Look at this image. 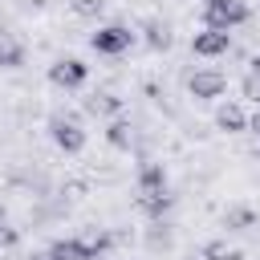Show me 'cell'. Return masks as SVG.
<instances>
[{
  "label": "cell",
  "mask_w": 260,
  "mask_h": 260,
  "mask_svg": "<svg viewBox=\"0 0 260 260\" xmlns=\"http://www.w3.org/2000/svg\"><path fill=\"white\" fill-rule=\"evenodd\" d=\"M252 16V8L244 0H203V28H219L232 32Z\"/></svg>",
  "instance_id": "obj_1"
},
{
  "label": "cell",
  "mask_w": 260,
  "mask_h": 260,
  "mask_svg": "<svg viewBox=\"0 0 260 260\" xmlns=\"http://www.w3.org/2000/svg\"><path fill=\"white\" fill-rule=\"evenodd\" d=\"M49 138L65 154H81L85 150V126H81L77 114H53L49 118Z\"/></svg>",
  "instance_id": "obj_2"
},
{
  "label": "cell",
  "mask_w": 260,
  "mask_h": 260,
  "mask_svg": "<svg viewBox=\"0 0 260 260\" xmlns=\"http://www.w3.org/2000/svg\"><path fill=\"white\" fill-rule=\"evenodd\" d=\"M110 236H69V240H53L49 248L61 256V260H102L110 252Z\"/></svg>",
  "instance_id": "obj_3"
},
{
  "label": "cell",
  "mask_w": 260,
  "mask_h": 260,
  "mask_svg": "<svg viewBox=\"0 0 260 260\" xmlns=\"http://www.w3.org/2000/svg\"><path fill=\"white\" fill-rule=\"evenodd\" d=\"M134 41H138V32H134L130 24L110 20V24H98V32L89 37V49H93V53H102V57H118V53H126Z\"/></svg>",
  "instance_id": "obj_4"
},
{
  "label": "cell",
  "mask_w": 260,
  "mask_h": 260,
  "mask_svg": "<svg viewBox=\"0 0 260 260\" xmlns=\"http://www.w3.org/2000/svg\"><path fill=\"white\" fill-rule=\"evenodd\" d=\"M49 81H53L57 89L73 93V89H81V85L89 81V65H85L81 57H57V61L49 65Z\"/></svg>",
  "instance_id": "obj_5"
},
{
  "label": "cell",
  "mask_w": 260,
  "mask_h": 260,
  "mask_svg": "<svg viewBox=\"0 0 260 260\" xmlns=\"http://www.w3.org/2000/svg\"><path fill=\"white\" fill-rule=\"evenodd\" d=\"M187 93H191L195 102H215V98L228 93V77H223L219 69H195V73L187 77Z\"/></svg>",
  "instance_id": "obj_6"
},
{
  "label": "cell",
  "mask_w": 260,
  "mask_h": 260,
  "mask_svg": "<svg viewBox=\"0 0 260 260\" xmlns=\"http://www.w3.org/2000/svg\"><path fill=\"white\" fill-rule=\"evenodd\" d=\"M232 49V32H219V28H203L191 37V53L195 57H223Z\"/></svg>",
  "instance_id": "obj_7"
},
{
  "label": "cell",
  "mask_w": 260,
  "mask_h": 260,
  "mask_svg": "<svg viewBox=\"0 0 260 260\" xmlns=\"http://www.w3.org/2000/svg\"><path fill=\"white\" fill-rule=\"evenodd\" d=\"M167 167L162 162H142L138 171V199H150V195H167Z\"/></svg>",
  "instance_id": "obj_8"
},
{
  "label": "cell",
  "mask_w": 260,
  "mask_h": 260,
  "mask_svg": "<svg viewBox=\"0 0 260 260\" xmlns=\"http://www.w3.org/2000/svg\"><path fill=\"white\" fill-rule=\"evenodd\" d=\"M215 126H219L223 134H240V130H248V114H244V106H240V102H223V106L215 110Z\"/></svg>",
  "instance_id": "obj_9"
},
{
  "label": "cell",
  "mask_w": 260,
  "mask_h": 260,
  "mask_svg": "<svg viewBox=\"0 0 260 260\" xmlns=\"http://www.w3.org/2000/svg\"><path fill=\"white\" fill-rule=\"evenodd\" d=\"M85 110L98 114V118H122V98L110 93V89H98V93L85 98Z\"/></svg>",
  "instance_id": "obj_10"
},
{
  "label": "cell",
  "mask_w": 260,
  "mask_h": 260,
  "mask_svg": "<svg viewBox=\"0 0 260 260\" xmlns=\"http://www.w3.org/2000/svg\"><path fill=\"white\" fill-rule=\"evenodd\" d=\"M24 65V45L8 32H0V69H20Z\"/></svg>",
  "instance_id": "obj_11"
},
{
  "label": "cell",
  "mask_w": 260,
  "mask_h": 260,
  "mask_svg": "<svg viewBox=\"0 0 260 260\" xmlns=\"http://www.w3.org/2000/svg\"><path fill=\"white\" fill-rule=\"evenodd\" d=\"M199 260H244V252L236 244H228V240H207L199 248Z\"/></svg>",
  "instance_id": "obj_12"
},
{
  "label": "cell",
  "mask_w": 260,
  "mask_h": 260,
  "mask_svg": "<svg viewBox=\"0 0 260 260\" xmlns=\"http://www.w3.org/2000/svg\"><path fill=\"white\" fill-rule=\"evenodd\" d=\"M106 142H110L114 150H130V142H134V130H130V122H126V118H114V122L106 126Z\"/></svg>",
  "instance_id": "obj_13"
},
{
  "label": "cell",
  "mask_w": 260,
  "mask_h": 260,
  "mask_svg": "<svg viewBox=\"0 0 260 260\" xmlns=\"http://www.w3.org/2000/svg\"><path fill=\"white\" fill-rule=\"evenodd\" d=\"M223 228L228 232H248V228H256V211L252 207H228L223 211Z\"/></svg>",
  "instance_id": "obj_14"
},
{
  "label": "cell",
  "mask_w": 260,
  "mask_h": 260,
  "mask_svg": "<svg viewBox=\"0 0 260 260\" xmlns=\"http://www.w3.org/2000/svg\"><path fill=\"white\" fill-rule=\"evenodd\" d=\"M142 28H146V45H150V49H171V32H167V24L146 20Z\"/></svg>",
  "instance_id": "obj_15"
},
{
  "label": "cell",
  "mask_w": 260,
  "mask_h": 260,
  "mask_svg": "<svg viewBox=\"0 0 260 260\" xmlns=\"http://www.w3.org/2000/svg\"><path fill=\"white\" fill-rule=\"evenodd\" d=\"M77 16H85V20H93V16H102V8H106V0H73L69 4Z\"/></svg>",
  "instance_id": "obj_16"
},
{
  "label": "cell",
  "mask_w": 260,
  "mask_h": 260,
  "mask_svg": "<svg viewBox=\"0 0 260 260\" xmlns=\"http://www.w3.org/2000/svg\"><path fill=\"white\" fill-rule=\"evenodd\" d=\"M244 98H252V102L260 106V69H248V77H244Z\"/></svg>",
  "instance_id": "obj_17"
},
{
  "label": "cell",
  "mask_w": 260,
  "mask_h": 260,
  "mask_svg": "<svg viewBox=\"0 0 260 260\" xmlns=\"http://www.w3.org/2000/svg\"><path fill=\"white\" fill-rule=\"evenodd\" d=\"M28 260H61V256H57V252H53V248H41V252H32V256H28Z\"/></svg>",
  "instance_id": "obj_18"
},
{
  "label": "cell",
  "mask_w": 260,
  "mask_h": 260,
  "mask_svg": "<svg viewBox=\"0 0 260 260\" xmlns=\"http://www.w3.org/2000/svg\"><path fill=\"white\" fill-rule=\"evenodd\" d=\"M248 130H252V134H256V138H260V106H256V114H252V118H248Z\"/></svg>",
  "instance_id": "obj_19"
},
{
  "label": "cell",
  "mask_w": 260,
  "mask_h": 260,
  "mask_svg": "<svg viewBox=\"0 0 260 260\" xmlns=\"http://www.w3.org/2000/svg\"><path fill=\"white\" fill-rule=\"evenodd\" d=\"M0 240H12V232H4V207H0Z\"/></svg>",
  "instance_id": "obj_20"
}]
</instances>
